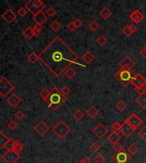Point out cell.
Returning <instances> with one entry per match:
<instances>
[{
  "mask_svg": "<svg viewBox=\"0 0 146 163\" xmlns=\"http://www.w3.org/2000/svg\"><path fill=\"white\" fill-rule=\"evenodd\" d=\"M138 136L142 138L144 141H146V125H144L138 132Z\"/></svg>",
  "mask_w": 146,
  "mask_h": 163,
  "instance_id": "obj_47",
  "label": "cell"
},
{
  "mask_svg": "<svg viewBox=\"0 0 146 163\" xmlns=\"http://www.w3.org/2000/svg\"><path fill=\"white\" fill-rule=\"evenodd\" d=\"M120 66H121V68L132 70V68H133L134 66H135V63L131 57L126 56L120 62Z\"/></svg>",
  "mask_w": 146,
  "mask_h": 163,
  "instance_id": "obj_14",
  "label": "cell"
},
{
  "mask_svg": "<svg viewBox=\"0 0 146 163\" xmlns=\"http://www.w3.org/2000/svg\"><path fill=\"white\" fill-rule=\"evenodd\" d=\"M73 116H74V118H75L76 121H81V120L84 118V116H85V114H84L83 112L80 110V109H77L75 113L73 114Z\"/></svg>",
  "mask_w": 146,
  "mask_h": 163,
  "instance_id": "obj_34",
  "label": "cell"
},
{
  "mask_svg": "<svg viewBox=\"0 0 146 163\" xmlns=\"http://www.w3.org/2000/svg\"><path fill=\"white\" fill-rule=\"evenodd\" d=\"M129 17L130 19L133 21L134 24H139V23H141V21L145 18L144 15L139 9H135V10H133V12L130 14Z\"/></svg>",
  "mask_w": 146,
  "mask_h": 163,
  "instance_id": "obj_12",
  "label": "cell"
},
{
  "mask_svg": "<svg viewBox=\"0 0 146 163\" xmlns=\"http://www.w3.org/2000/svg\"><path fill=\"white\" fill-rule=\"evenodd\" d=\"M135 91L138 92L139 95H142L146 93V87L145 86H141V87L135 88Z\"/></svg>",
  "mask_w": 146,
  "mask_h": 163,
  "instance_id": "obj_50",
  "label": "cell"
},
{
  "mask_svg": "<svg viewBox=\"0 0 146 163\" xmlns=\"http://www.w3.org/2000/svg\"><path fill=\"white\" fill-rule=\"evenodd\" d=\"M92 132L93 134L96 136L97 138H99V139H102V138L105 137V135L108 132V129L107 127L105 126L103 123H99L93 128L92 130Z\"/></svg>",
  "mask_w": 146,
  "mask_h": 163,
  "instance_id": "obj_9",
  "label": "cell"
},
{
  "mask_svg": "<svg viewBox=\"0 0 146 163\" xmlns=\"http://www.w3.org/2000/svg\"><path fill=\"white\" fill-rule=\"evenodd\" d=\"M39 60L56 77H60L72 64L86 67V65L77 62L78 54L72 50L59 36L50 42L38 54Z\"/></svg>",
  "mask_w": 146,
  "mask_h": 163,
  "instance_id": "obj_1",
  "label": "cell"
},
{
  "mask_svg": "<svg viewBox=\"0 0 146 163\" xmlns=\"http://www.w3.org/2000/svg\"><path fill=\"white\" fill-rule=\"evenodd\" d=\"M15 86L14 85L10 83L6 78H1L0 80V96L2 97H5L6 96H8L9 94L11 92L14 91Z\"/></svg>",
  "mask_w": 146,
  "mask_h": 163,
  "instance_id": "obj_6",
  "label": "cell"
},
{
  "mask_svg": "<svg viewBox=\"0 0 146 163\" xmlns=\"http://www.w3.org/2000/svg\"><path fill=\"white\" fill-rule=\"evenodd\" d=\"M2 18L4 19V21L8 23V24H10L12 23L13 21H15L16 19V14L11 9H7L2 15Z\"/></svg>",
  "mask_w": 146,
  "mask_h": 163,
  "instance_id": "obj_11",
  "label": "cell"
},
{
  "mask_svg": "<svg viewBox=\"0 0 146 163\" xmlns=\"http://www.w3.org/2000/svg\"><path fill=\"white\" fill-rule=\"evenodd\" d=\"M139 54L141 55L142 57H144L146 60V45L143 46L142 48H141V50H139Z\"/></svg>",
  "mask_w": 146,
  "mask_h": 163,
  "instance_id": "obj_52",
  "label": "cell"
},
{
  "mask_svg": "<svg viewBox=\"0 0 146 163\" xmlns=\"http://www.w3.org/2000/svg\"><path fill=\"white\" fill-rule=\"evenodd\" d=\"M96 42L100 46H104L107 43H108V38L105 37L104 35H100L98 38H96Z\"/></svg>",
  "mask_w": 146,
  "mask_h": 163,
  "instance_id": "obj_33",
  "label": "cell"
},
{
  "mask_svg": "<svg viewBox=\"0 0 146 163\" xmlns=\"http://www.w3.org/2000/svg\"><path fill=\"white\" fill-rule=\"evenodd\" d=\"M99 14H100L101 17H102L103 19L107 20V19H109V17L111 16V15H112V11H111L110 9H109L108 8L104 7V8H103L102 9H101Z\"/></svg>",
  "mask_w": 146,
  "mask_h": 163,
  "instance_id": "obj_23",
  "label": "cell"
},
{
  "mask_svg": "<svg viewBox=\"0 0 146 163\" xmlns=\"http://www.w3.org/2000/svg\"><path fill=\"white\" fill-rule=\"evenodd\" d=\"M71 132V127L66 124V122L61 120L52 127V132L61 140L67 137V135Z\"/></svg>",
  "mask_w": 146,
  "mask_h": 163,
  "instance_id": "obj_4",
  "label": "cell"
},
{
  "mask_svg": "<svg viewBox=\"0 0 146 163\" xmlns=\"http://www.w3.org/2000/svg\"><path fill=\"white\" fill-rule=\"evenodd\" d=\"M122 34L125 35L126 37H130L131 35H133V32L132 31V29H131V27H130V25H126L122 29Z\"/></svg>",
  "mask_w": 146,
  "mask_h": 163,
  "instance_id": "obj_38",
  "label": "cell"
},
{
  "mask_svg": "<svg viewBox=\"0 0 146 163\" xmlns=\"http://www.w3.org/2000/svg\"><path fill=\"white\" fill-rule=\"evenodd\" d=\"M115 108H116L119 111L123 112V111L127 108V104H126L123 100H119L116 103V104H115Z\"/></svg>",
  "mask_w": 146,
  "mask_h": 163,
  "instance_id": "obj_31",
  "label": "cell"
},
{
  "mask_svg": "<svg viewBox=\"0 0 146 163\" xmlns=\"http://www.w3.org/2000/svg\"><path fill=\"white\" fill-rule=\"evenodd\" d=\"M9 138H8L3 132H0V149L2 150L3 147L4 146V144L6 143V142L8 141Z\"/></svg>",
  "mask_w": 146,
  "mask_h": 163,
  "instance_id": "obj_32",
  "label": "cell"
},
{
  "mask_svg": "<svg viewBox=\"0 0 146 163\" xmlns=\"http://www.w3.org/2000/svg\"><path fill=\"white\" fill-rule=\"evenodd\" d=\"M15 151H16L17 153L21 154L22 151L24 150V145L23 143L20 141V140H16V143H15V146H14V149H13Z\"/></svg>",
  "mask_w": 146,
  "mask_h": 163,
  "instance_id": "obj_25",
  "label": "cell"
},
{
  "mask_svg": "<svg viewBox=\"0 0 146 163\" xmlns=\"http://www.w3.org/2000/svg\"><path fill=\"white\" fill-rule=\"evenodd\" d=\"M7 103L11 108H16L21 103V98L16 93H13L7 98Z\"/></svg>",
  "mask_w": 146,
  "mask_h": 163,
  "instance_id": "obj_16",
  "label": "cell"
},
{
  "mask_svg": "<svg viewBox=\"0 0 146 163\" xmlns=\"http://www.w3.org/2000/svg\"><path fill=\"white\" fill-rule=\"evenodd\" d=\"M133 85L134 88L141 87V86H145L146 85V79L141 74H136V75L133 80Z\"/></svg>",
  "mask_w": 146,
  "mask_h": 163,
  "instance_id": "obj_15",
  "label": "cell"
},
{
  "mask_svg": "<svg viewBox=\"0 0 146 163\" xmlns=\"http://www.w3.org/2000/svg\"><path fill=\"white\" fill-rule=\"evenodd\" d=\"M27 60H28L32 64H34V63H36L37 62H38V61H40V60H39L38 55H37L36 53H34V52H31V53L28 55Z\"/></svg>",
  "mask_w": 146,
  "mask_h": 163,
  "instance_id": "obj_29",
  "label": "cell"
},
{
  "mask_svg": "<svg viewBox=\"0 0 146 163\" xmlns=\"http://www.w3.org/2000/svg\"><path fill=\"white\" fill-rule=\"evenodd\" d=\"M64 74H65V75H66V77H67L68 80L74 79L75 77V75H76V72H75V69H74L72 67H68L67 70L65 71Z\"/></svg>",
  "mask_w": 146,
  "mask_h": 163,
  "instance_id": "obj_27",
  "label": "cell"
},
{
  "mask_svg": "<svg viewBox=\"0 0 146 163\" xmlns=\"http://www.w3.org/2000/svg\"><path fill=\"white\" fill-rule=\"evenodd\" d=\"M130 159L131 157L124 150L120 152H117L116 154L114 155V160H115L116 163H126Z\"/></svg>",
  "mask_w": 146,
  "mask_h": 163,
  "instance_id": "obj_13",
  "label": "cell"
},
{
  "mask_svg": "<svg viewBox=\"0 0 146 163\" xmlns=\"http://www.w3.org/2000/svg\"><path fill=\"white\" fill-rule=\"evenodd\" d=\"M111 130H112V132H114L121 134V131H122V124H120L118 121L114 122L112 126H111Z\"/></svg>",
  "mask_w": 146,
  "mask_h": 163,
  "instance_id": "obj_26",
  "label": "cell"
},
{
  "mask_svg": "<svg viewBox=\"0 0 146 163\" xmlns=\"http://www.w3.org/2000/svg\"><path fill=\"white\" fill-rule=\"evenodd\" d=\"M95 59V56H94V55L92 54L91 51H86L83 55H82V60H83L85 63H86V64H89V63H91Z\"/></svg>",
  "mask_w": 146,
  "mask_h": 163,
  "instance_id": "obj_20",
  "label": "cell"
},
{
  "mask_svg": "<svg viewBox=\"0 0 146 163\" xmlns=\"http://www.w3.org/2000/svg\"><path fill=\"white\" fill-rule=\"evenodd\" d=\"M15 143H16V140H14L13 138H9L8 141L6 142V143L4 144V146L3 147L2 150H13L14 149V146H15Z\"/></svg>",
  "mask_w": 146,
  "mask_h": 163,
  "instance_id": "obj_28",
  "label": "cell"
},
{
  "mask_svg": "<svg viewBox=\"0 0 146 163\" xmlns=\"http://www.w3.org/2000/svg\"><path fill=\"white\" fill-rule=\"evenodd\" d=\"M135 102L138 103L142 109H146V93L139 95V96L135 99Z\"/></svg>",
  "mask_w": 146,
  "mask_h": 163,
  "instance_id": "obj_21",
  "label": "cell"
},
{
  "mask_svg": "<svg viewBox=\"0 0 146 163\" xmlns=\"http://www.w3.org/2000/svg\"><path fill=\"white\" fill-rule=\"evenodd\" d=\"M23 35L27 39H32V38L34 37V29L32 27H28L27 28H26L24 31H23Z\"/></svg>",
  "mask_w": 146,
  "mask_h": 163,
  "instance_id": "obj_24",
  "label": "cell"
},
{
  "mask_svg": "<svg viewBox=\"0 0 146 163\" xmlns=\"http://www.w3.org/2000/svg\"><path fill=\"white\" fill-rule=\"evenodd\" d=\"M86 115H87L89 118L95 119V118L97 117V115H98V114H99V110H98L97 108L95 107V106H91V107H89V108L86 109Z\"/></svg>",
  "mask_w": 146,
  "mask_h": 163,
  "instance_id": "obj_19",
  "label": "cell"
},
{
  "mask_svg": "<svg viewBox=\"0 0 146 163\" xmlns=\"http://www.w3.org/2000/svg\"><path fill=\"white\" fill-rule=\"evenodd\" d=\"M77 163H91V160L89 157H86V156H85L84 158H82L81 160H79V161Z\"/></svg>",
  "mask_w": 146,
  "mask_h": 163,
  "instance_id": "obj_53",
  "label": "cell"
},
{
  "mask_svg": "<svg viewBox=\"0 0 146 163\" xmlns=\"http://www.w3.org/2000/svg\"><path fill=\"white\" fill-rule=\"evenodd\" d=\"M33 29H34V37H38L40 34H41L42 31H43V27L40 25H34L33 27Z\"/></svg>",
  "mask_w": 146,
  "mask_h": 163,
  "instance_id": "obj_35",
  "label": "cell"
},
{
  "mask_svg": "<svg viewBox=\"0 0 146 163\" xmlns=\"http://www.w3.org/2000/svg\"><path fill=\"white\" fill-rule=\"evenodd\" d=\"M127 150H128V153H129L130 155H137V154H138V148L136 146L134 143H133V144H131V145L128 147Z\"/></svg>",
  "mask_w": 146,
  "mask_h": 163,
  "instance_id": "obj_36",
  "label": "cell"
},
{
  "mask_svg": "<svg viewBox=\"0 0 146 163\" xmlns=\"http://www.w3.org/2000/svg\"><path fill=\"white\" fill-rule=\"evenodd\" d=\"M49 95H50V92H49L47 89H46V88H45V89H43L41 92H39V96H41L42 98L45 100V102H46V99L48 98Z\"/></svg>",
  "mask_w": 146,
  "mask_h": 163,
  "instance_id": "obj_42",
  "label": "cell"
},
{
  "mask_svg": "<svg viewBox=\"0 0 146 163\" xmlns=\"http://www.w3.org/2000/svg\"><path fill=\"white\" fill-rule=\"evenodd\" d=\"M27 12H28V10H27L25 7H21V8L17 10V15L21 17V18H23V17L26 16V15L27 14Z\"/></svg>",
  "mask_w": 146,
  "mask_h": 163,
  "instance_id": "obj_39",
  "label": "cell"
},
{
  "mask_svg": "<svg viewBox=\"0 0 146 163\" xmlns=\"http://www.w3.org/2000/svg\"><path fill=\"white\" fill-rule=\"evenodd\" d=\"M24 7L33 16H34L37 13L42 11V9L46 7V4L42 0H28L25 4Z\"/></svg>",
  "mask_w": 146,
  "mask_h": 163,
  "instance_id": "obj_5",
  "label": "cell"
},
{
  "mask_svg": "<svg viewBox=\"0 0 146 163\" xmlns=\"http://www.w3.org/2000/svg\"><path fill=\"white\" fill-rule=\"evenodd\" d=\"M130 27H131L132 31L133 32V34L135 32H137V30H138V27L135 26V24H131V25H130Z\"/></svg>",
  "mask_w": 146,
  "mask_h": 163,
  "instance_id": "obj_54",
  "label": "cell"
},
{
  "mask_svg": "<svg viewBox=\"0 0 146 163\" xmlns=\"http://www.w3.org/2000/svg\"><path fill=\"white\" fill-rule=\"evenodd\" d=\"M33 20L36 22V24H38V25L43 26L46 23V20H47V16L45 13L40 11V12L37 13L36 15L33 16Z\"/></svg>",
  "mask_w": 146,
  "mask_h": 163,
  "instance_id": "obj_18",
  "label": "cell"
},
{
  "mask_svg": "<svg viewBox=\"0 0 146 163\" xmlns=\"http://www.w3.org/2000/svg\"><path fill=\"white\" fill-rule=\"evenodd\" d=\"M90 149H91V150L92 151V152H97V151H99L100 150V149H101V145L98 143H92V145L90 146Z\"/></svg>",
  "mask_w": 146,
  "mask_h": 163,
  "instance_id": "obj_45",
  "label": "cell"
},
{
  "mask_svg": "<svg viewBox=\"0 0 146 163\" xmlns=\"http://www.w3.org/2000/svg\"><path fill=\"white\" fill-rule=\"evenodd\" d=\"M134 132H135V130H134L133 128L127 123V122L124 121V123L122 124V131H121V134H123L124 137H126V138H128L133 134Z\"/></svg>",
  "mask_w": 146,
  "mask_h": 163,
  "instance_id": "obj_17",
  "label": "cell"
},
{
  "mask_svg": "<svg viewBox=\"0 0 146 163\" xmlns=\"http://www.w3.org/2000/svg\"><path fill=\"white\" fill-rule=\"evenodd\" d=\"M125 121L127 122L135 131L138 129V127L142 125L143 123L141 118L139 117L136 113L131 114L129 116L126 118V120Z\"/></svg>",
  "mask_w": 146,
  "mask_h": 163,
  "instance_id": "obj_8",
  "label": "cell"
},
{
  "mask_svg": "<svg viewBox=\"0 0 146 163\" xmlns=\"http://www.w3.org/2000/svg\"><path fill=\"white\" fill-rule=\"evenodd\" d=\"M73 22L75 23L76 28H79L80 27H82V25H83V21H82L81 19H79V18H76L75 20L73 21Z\"/></svg>",
  "mask_w": 146,
  "mask_h": 163,
  "instance_id": "obj_49",
  "label": "cell"
},
{
  "mask_svg": "<svg viewBox=\"0 0 146 163\" xmlns=\"http://www.w3.org/2000/svg\"><path fill=\"white\" fill-rule=\"evenodd\" d=\"M49 27L53 32H58L59 30L62 28V25L60 24V22L58 21H53L50 23Z\"/></svg>",
  "mask_w": 146,
  "mask_h": 163,
  "instance_id": "obj_30",
  "label": "cell"
},
{
  "mask_svg": "<svg viewBox=\"0 0 146 163\" xmlns=\"http://www.w3.org/2000/svg\"><path fill=\"white\" fill-rule=\"evenodd\" d=\"M46 15L47 16V17H53L57 15V10L52 8V7H50V8L46 9Z\"/></svg>",
  "mask_w": 146,
  "mask_h": 163,
  "instance_id": "obj_40",
  "label": "cell"
},
{
  "mask_svg": "<svg viewBox=\"0 0 146 163\" xmlns=\"http://www.w3.org/2000/svg\"><path fill=\"white\" fill-rule=\"evenodd\" d=\"M67 29L69 31V32H74L75 29H76V27H75V23L71 21V22H69L68 24L67 25Z\"/></svg>",
  "mask_w": 146,
  "mask_h": 163,
  "instance_id": "obj_51",
  "label": "cell"
},
{
  "mask_svg": "<svg viewBox=\"0 0 146 163\" xmlns=\"http://www.w3.org/2000/svg\"><path fill=\"white\" fill-rule=\"evenodd\" d=\"M136 75V74L133 72L132 70H127V69H124V68H121L120 70L115 74L114 77L120 83L124 86L126 87L128 86L130 84H132L133 78Z\"/></svg>",
  "mask_w": 146,
  "mask_h": 163,
  "instance_id": "obj_3",
  "label": "cell"
},
{
  "mask_svg": "<svg viewBox=\"0 0 146 163\" xmlns=\"http://www.w3.org/2000/svg\"><path fill=\"white\" fill-rule=\"evenodd\" d=\"M15 118L16 119L17 121H21V120H23L24 118H25V114H24V112H22L21 110H18V111H16V113H15Z\"/></svg>",
  "mask_w": 146,
  "mask_h": 163,
  "instance_id": "obj_41",
  "label": "cell"
},
{
  "mask_svg": "<svg viewBox=\"0 0 146 163\" xmlns=\"http://www.w3.org/2000/svg\"><path fill=\"white\" fill-rule=\"evenodd\" d=\"M34 129L35 130V132H36L38 135L45 136V135L48 132V131L50 130V127H49V125L46 124V121H38L36 125H34Z\"/></svg>",
  "mask_w": 146,
  "mask_h": 163,
  "instance_id": "obj_10",
  "label": "cell"
},
{
  "mask_svg": "<svg viewBox=\"0 0 146 163\" xmlns=\"http://www.w3.org/2000/svg\"><path fill=\"white\" fill-rule=\"evenodd\" d=\"M112 148H113V150L115 151L116 153L117 152H120V151L123 150V146H122V145H121V143H120L119 142L113 143Z\"/></svg>",
  "mask_w": 146,
  "mask_h": 163,
  "instance_id": "obj_46",
  "label": "cell"
},
{
  "mask_svg": "<svg viewBox=\"0 0 146 163\" xmlns=\"http://www.w3.org/2000/svg\"><path fill=\"white\" fill-rule=\"evenodd\" d=\"M88 27L92 30V32H97V30L99 29L100 26L98 24V22H97L96 21H92V22L88 25Z\"/></svg>",
  "mask_w": 146,
  "mask_h": 163,
  "instance_id": "obj_37",
  "label": "cell"
},
{
  "mask_svg": "<svg viewBox=\"0 0 146 163\" xmlns=\"http://www.w3.org/2000/svg\"><path fill=\"white\" fill-rule=\"evenodd\" d=\"M94 161H95L96 163H104L106 161V159H105V157L104 155H101V154H98V155L94 156Z\"/></svg>",
  "mask_w": 146,
  "mask_h": 163,
  "instance_id": "obj_44",
  "label": "cell"
},
{
  "mask_svg": "<svg viewBox=\"0 0 146 163\" xmlns=\"http://www.w3.org/2000/svg\"><path fill=\"white\" fill-rule=\"evenodd\" d=\"M2 159L4 160L5 163H16L18 160L20 159V154L14 150H7L2 155Z\"/></svg>",
  "mask_w": 146,
  "mask_h": 163,
  "instance_id": "obj_7",
  "label": "cell"
},
{
  "mask_svg": "<svg viewBox=\"0 0 146 163\" xmlns=\"http://www.w3.org/2000/svg\"><path fill=\"white\" fill-rule=\"evenodd\" d=\"M66 101H67V97L63 96L59 89L54 87L53 89H51V91H50V95L46 99V103L49 108L53 110H57L64 104Z\"/></svg>",
  "mask_w": 146,
  "mask_h": 163,
  "instance_id": "obj_2",
  "label": "cell"
},
{
  "mask_svg": "<svg viewBox=\"0 0 146 163\" xmlns=\"http://www.w3.org/2000/svg\"><path fill=\"white\" fill-rule=\"evenodd\" d=\"M61 93L63 94V96H66L67 97V96H68V94L71 92V90H70V88L68 87V86H67V85H65V86H63L61 90Z\"/></svg>",
  "mask_w": 146,
  "mask_h": 163,
  "instance_id": "obj_48",
  "label": "cell"
},
{
  "mask_svg": "<svg viewBox=\"0 0 146 163\" xmlns=\"http://www.w3.org/2000/svg\"><path fill=\"white\" fill-rule=\"evenodd\" d=\"M107 140H108L109 143H111L120 142V140H121V136H120V134L112 132L107 137Z\"/></svg>",
  "mask_w": 146,
  "mask_h": 163,
  "instance_id": "obj_22",
  "label": "cell"
},
{
  "mask_svg": "<svg viewBox=\"0 0 146 163\" xmlns=\"http://www.w3.org/2000/svg\"><path fill=\"white\" fill-rule=\"evenodd\" d=\"M7 126H8L9 129H10L11 131H15L18 128V123L16 121H10L8 123Z\"/></svg>",
  "mask_w": 146,
  "mask_h": 163,
  "instance_id": "obj_43",
  "label": "cell"
}]
</instances>
